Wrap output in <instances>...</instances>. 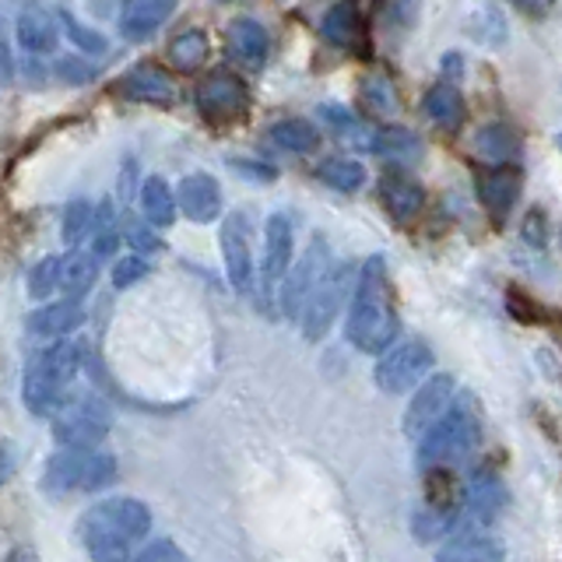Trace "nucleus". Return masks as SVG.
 I'll return each mask as SVG.
<instances>
[{"mask_svg":"<svg viewBox=\"0 0 562 562\" xmlns=\"http://www.w3.org/2000/svg\"><path fill=\"white\" fill-rule=\"evenodd\" d=\"M148 531L151 514L137 499H102L78 520V538L92 562L134 559V549L148 538Z\"/></svg>","mask_w":562,"mask_h":562,"instance_id":"obj_1","label":"nucleus"},{"mask_svg":"<svg viewBox=\"0 0 562 562\" xmlns=\"http://www.w3.org/2000/svg\"><path fill=\"white\" fill-rule=\"evenodd\" d=\"M397 334V310L391 292V274H386L383 257H369L356 278V292H351L348 306V341L359 351L380 356V351L394 341Z\"/></svg>","mask_w":562,"mask_h":562,"instance_id":"obj_2","label":"nucleus"},{"mask_svg":"<svg viewBox=\"0 0 562 562\" xmlns=\"http://www.w3.org/2000/svg\"><path fill=\"white\" fill-rule=\"evenodd\" d=\"M482 439V412L479 401L471 394L457 397L447 415L436 422V426L422 436L418 447V464L429 471H447L450 464H457L461 457H468Z\"/></svg>","mask_w":562,"mask_h":562,"instance_id":"obj_3","label":"nucleus"},{"mask_svg":"<svg viewBox=\"0 0 562 562\" xmlns=\"http://www.w3.org/2000/svg\"><path fill=\"white\" fill-rule=\"evenodd\" d=\"M78 366H81V356H78L75 341H57V345L43 348L40 356L29 362L25 383H22L29 412L57 418L67 408L64 401H67L70 383L78 376Z\"/></svg>","mask_w":562,"mask_h":562,"instance_id":"obj_4","label":"nucleus"},{"mask_svg":"<svg viewBox=\"0 0 562 562\" xmlns=\"http://www.w3.org/2000/svg\"><path fill=\"white\" fill-rule=\"evenodd\" d=\"M113 479H116V461L110 453H99V450L64 447L60 453H53L49 464H46V488L49 492H70V488L95 492V488H105Z\"/></svg>","mask_w":562,"mask_h":562,"instance_id":"obj_5","label":"nucleus"},{"mask_svg":"<svg viewBox=\"0 0 562 562\" xmlns=\"http://www.w3.org/2000/svg\"><path fill=\"white\" fill-rule=\"evenodd\" d=\"M110 432V408L102 401H78L53 418V436L70 450H95Z\"/></svg>","mask_w":562,"mask_h":562,"instance_id":"obj_6","label":"nucleus"},{"mask_svg":"<svg viewBox=\"0 0 562 562\" xmlns=\"http://www.w3.org/2000/svg\"><path fill=\"white\" fill-rule=\"evenodd\" d=\"M351 274H356V268H351V263H338V268L327 271V278L310 295V303L303 310V334H306L310 341H321L324 334L330 330L334 316L341 313L348 289L356 285V278H351Z\"/></svg>","mask_w":562,"mask_h":562,"instance_id":"obj_7","label":"nucleus"},{"mask_svg":"<svg viewBox=\"0 0 562 562\" xmlns=\"http://www.w3.org/2000/svg\"><path fill=\"white\" fill-rule=\"evenodd\" d=\"M250 105V92L239 75L233 70H211V75L198 85V110L201 116H207L211 123H228V120H239Z\"/></svg>","mask_w":562,"mask_h":562,"instance_id":"obj_8","label":"nucleus"},{"mask_svg":"<svg viewBox=\"0 0 562 562\" xmlns=\"http://www.w3.org/2000/svg\"><path fill=\"white\" fill-rule=\"evenodd\" d=\"M334 268L330 263V250L324 239H313L310 250L299 257L295 271L281 281V306H285V316H303L310 295L316 292V285L327 278V271Z\"/></svg>","mask_w":562,"mask_h":562,"instance_id":"obj_9","label":"nucleus"},{"mask_svg":"<svg viewBox=\"0 0 562 562\" xmlns=\"http://www.w3.org/2000/svg\"><path fill=\"white\" fill-rule=\"evenodd\" d=\"M429 369H432V348L415 338L408 345H397L386 351V356L376 362L373 376L386 394H401V391H408V386H415Z\"/></svg>","mask_w":562,"mask_h":562,"instance_id":"obj_10","label":"nucleus"},{"mask_svg":"<svg viewBox=\"0 0 562 562\" xmlns=\"http://www.w3.org/2000/svg\"><path fill=\"white\" fill-rule=\"evenodd\" d=\"M292 260V222L285 215H271L268 233H263V263H260V299L271 303V292L285 281Z\"/></svg>","mask_w":562,"mask_h":562,"instance_id":"obj_11","label":"nucleus"},{"mask_svg":"<svg viewBox=\"0 0 562 562\" xmlns=\"http://www.w3.org/2000/svg\"><path fill=\"white\" fill-rule=\"evenodd\" d=\"M450 404H453V376H432L429 383H422L408 404V412H404V432L426 436L447 415Z\"/></svg>","mask_w":562,"mask_h":562,"instance_id":"obj_12","label":"nucleus"},{"mask_svg":"<svg viewBox=\"0 0 562 562\" xmlns=\"http://www.w3.org/2000/svg\"><path fill=\"white\" fill-rule=\"evenodd\" d=\"M222 254H225V271L228 281L236 289H246L254 278V246H250V222H246L243 211L228 215L222 222Z\"/></svg>","mask_w":562,"mask_h":562,"instance_id":"obj_13","label":"nucleus"},{"mask_svg":"<svg viewBox=\"0 0 562 562\" xmlns=\"http://www.w3.org/2000/svg\"><path fill=\"white\" fill-rule=\"evenodd\" d=\"M116 92L131 102H145V105H172L176 102V85L162 67L155 64H137L134 70L120 78Z\"/></svg>","mask_w":562,"mask_h":562,"instance_id":"obj_14","label":"nucleus"},{"mask_svg":"<svg viewBox=\"0 0 562 562\" xmlns=\"http://www.w3.org/2000/svg\"><path fill=\"white\" fill-rule=\"evenodd\" d=\"M176 207H180L190 222H215L222 211V190L215 183V176H207V172L183 176L180 187H176Z\"/></svg>","mask_w":562,"mask_h":562,"instance_id":"obj_15","label":"nucleus"},{"mask_svg":"<svg viewBox=\"0 0 562 562\" xmlns=\"http://www.w3.org/2000/svg\"><path fill=\"white\" fill-rule=\"evenodd\" d=\"M479 198H482L488 215L496 222H503L520 198V169L517 166H496V169L479 172Z\"/></svg>","mask_w":562,"mask_h":562,"instance_id":"obj_16","label":"nucleus"},{"mask_svg":"<svg viewBox=\"0 0 562 562\" xmlns=\"http://www.w3.org/2000/svg\"><path fill=\"white\" fill-rule=\"evenodd\" d=\"M60 40V18L46 4H29L22 14H18V43L29 53V57H40V53H49Z\"/></svg>","mask_w":562,"mask_h":562,"instance_id":"obj_17","label":"nucleus"},{"mask_svg":"<svg viewBox=\"0 0 562 562\" xmlns=\"http://www.w3.org/2000/svg\"><path fill=\"white\" fill-rule=\"evenodd\" d=\"M172 11H176L172 0H131V4H123V11H120L123 40H131V43L151 40V35L166 25V18Z\"/></svg>","mask_w":562,"mask_h":562,"instance_id":"obj_18","label":"nucleus"},{"mask_svg":"<svg viewBox=\"0 0 562 562\" xmlns=\"http://www.w3.org/2000/svg\"><path fill=\"white\" fill-rule=\"evenodd\" d=\"M380 201L386 207V215H391L394 222H412L422 204H426V193H422V187L412 180V176L404 172H386L380 180Z\"/></svg>","mask_w":562,"mask_h":562,"instance_id":"obj_19","label":"nucleus"},{"mask_svg":"<svg viewBox=\"0 0 562 562\" xmlns=\"http://www.w3.org/2000/svg\"><path fill=\"white\" fill-rule=\"evenodd\" d=\"M225 46L239 64L260 67L263 60H268L271 40H268V29H263L260 22H254V18H236L225 32Z\"/></svg>","mask_w":562,"mask_h":562,"instance_id":"obj_20","label":"nucleus"},{"mask_svg":"<svg viewBox=\"0 0 562 562\" xmlns=\"http://www.w3.org/2000/svg\"><path fill=\"white\" fill-rule=\"evenodd\" d=\"M85 321L81 299H64V303H49L40 306L29 316V330L43 334V338H60V334H70Z\"/></svg>","mask_w":562,"mask_h":562,"instance_id":"obj_21","label":"nucleus"},{"mask_svg":"<svg viewBox=\"0 0 562 562\" xmlns=\"http://www.w3.org/2000/svg\"><path fill=\"white\" fill-rule=\"evenodd\" d=\"M422 110H426V116L436 123L439 131H457L464 123V95L457 92L453 85L439 81V85H432L429 92H426Z\"/></svg>","mask_w":562,"mask_h":562,"instance_id":"obj_22","label":"nucleus"},{"mask_svg":"<svg viewBox=\"0 0 562 562\" xmlns=\"http://www.w3.org/2000/svg\"><path fill=\"white\" fill-rule=\"evenodd\" d=\"M99 257L92 250H75L60 260V292L64 299H81L99 278Z\"/></svg>","mask_w":562,"mask_h":562,"instance_id":"obj_23","label":"nucleus"},{"mask_svg":"<svg viewBox=\"0 0 562 562\" xmlns=\"http://www.w3.org/2000/svg\"><path fill=\"white\" fill-rule=\"evenodd\" d=\"M474 151H479L485 162L496 166H514V158L520 155V137L514 127L506 123H492V127H482L479 137H474Z\"/></svg>","mask_w":562,"mask_h":562,"instance_id":"obj_24","label":"nucleus"},{"mask_svg":"<svg viewBox=\"0 0 562 562\" xmlns=\"http://www.w3.org/2000/svg\"><path fill=\"white\" fill-rule=\"evenodd\" d=\"M503 541L492 535H464L450 541L447 549H439L436 562H499Z\"/></svg>","mask_w":562,"mask_h":562,"instance_id":"obj_25","label":"nucleus"},{"mask_svg":"<svg viewBox=\"0 0 562 562\" xmlns=\"http://www.w3.org/2000/svg\"><path fill=\"white\" fill-rule=\"evenodd\" d=\"M464 503H468V517H471L474 524L496 520V514L503 509V485H499V479H492L488 471H482L479 479H474V482L468 485Z\"/></svg>","mask_w":562,"mask_h":562,"instance_id":"obj_26","label":"nucleus"},{"mask_svg":"<svg viewBox=\"0 0 562 562\" xmlns=\"http://www.w3.org/2000/svg\"><path fill=\"white\" fill-rule=\"evenodd\" d=\"M140 211H145V222L151 228H166L176 222V193L162 176H151V180L140 183Z\"/></svg>","mask_w":562,"mask_h":562,"instance_id":"obj_27","label":"nucleus"},{"mask_svg":"<svg viewBox=\"0 0 562 562\" xmlns=\"http://www.w3.org/2000/svg\"><path fill=\"white\" fill-rule=\"evenodd\" d=\"M207 53H211L207 49V35L201 29H187L169 43V64L180 70V75H193V70L204 67Z\"/></svg>","mask_w":562,"mask_h":562,"instance_id":"obj_28","label":"nucleus"},{"mask_svg":"<svg viewBox=\"0 0 562 562\" xmlns=\"http://www.w3.org/2000/svg\"><path fill=\"white\" fill-rule=\"evenodd\" d=\"M369 148H373L376 155H383V158H391V162H397V166L422 158V140L412 131H404V127H383L380 134H373Z\"/></svg>","mask_w":562,"mask_h":562,"instance_id":"obj_29","label":"nucleus"},{"mask_svg":"<svg viewBox=\"0 0 562 562\" xmlns=\"http://www.w3.org/2000/svg\"><path fill=\"white\" fill-rule=\"evenodd\" d=\"M324 35L327 43L341 46V49H356L362 43V22L351 4H334L324 18Z\"/></svg>","mask_w":562,"mask_h":562,"instance_id":"obj_30","label":"nucleus"},{"mask_svg":"<svg viewBox=\"0 0 562 562\" xmlns=\"http://www.w3.org/2000/svg\"><path fill=\"white\" fill-rule=\"evenodd\" d=\"M271 137L278 148L295 151V155H310V151H316V145H321V134H316V127L306 120H281L271 127Z\"/></svg>","mask_w":562,"mask_h":562,"instance_id":"obj_31","label":"nucleus"},{"mask_svg":"<svg viewBox=\"0 0 562 562\" xmlns=\"http://www.w3.org/2000/svg\"><path fill=\"white\" fill-rule=\"evenodd\" d=\"M316 176L334 187V190H341V193H351V190H359L366 183V169L359 162H351V158H327V162L316 169Z\"/></svg>","mask_w":562,"mask_h":562,"instance_id":"obj_32","label":"nucleus"},{"mask_svg":"<svg viewBox=\"0 0 562 562\" xmlns=\"http://www.w3.org/2000/svg\"><path fill=\"white\" fill-rule=\"evenodd\" d=\"M359 99H362L366 110L376 113V116H386V113L397 110V92L386 78H366L359 88Z\"/></svg>","mask_w":562,"mask_h":562,"instance_id":"obj_33","label":"nucleus"},{"mask_svg":"<svg viewBox=\"0 0 562 562\" xmlns=\"http://www.w3.org/2000/svg\"><path fill=\"white\" fill-rule=\"evenodd\" d=\"M92 233H95V211H92V204L75 201V204L67 207V215H64V243L78 246L85 236H92Z\"/></svg>","mask_w":562,"mask_h":562,"instance_id":"obj_34","label":"nucleus"},{"mask_svg":"<svg viewBox=\"0 0 562 562\" xmlns=\"http://www.w3.org/2000/svg\"><path fill=\"white\" fill-rule=\"evenodd\" d=\"M321 113L330 123V131L338 134L341 140H348V145H369V140H366V127L351 113H345L341 105H324Z\"/></svg>","mask_w":562,"mask_h":562,"instance_id":"obj_35","label":"nucleus"},{"mask_svg":"<svg viewBox=\"0 0 562 562\" xmlns=\"http://www.w3.org/2000/svg\"><path fill=\"white\" fill-rule=\"evenodd\" d=\"M60 260L64 257H46L40 268H32V274H29L32 299H46L53 289H60Z\"/></svg>","mask_w":562,"mask_h":562,"instance_id":"obj_36","label":"nucleus"},{"mask_svg":"<svg viewBox=\"0 0 562 562\" xmlns=\"http://www.w3.org/2000/svg\"><path fill=\"white\" fill-rule=\"evenodd\" d=\"M140 278H148V260L145 257H120L113 263V285L116 289H131Z\"/></svg>","mask_w":562,"mask_h":562,"instance_id":"obj_37","label":"nucleus"},{"mask_svg":"<svg viewBox=\"0 0 562 562\" xmlns=\"http://www.w3.org/2000/svg\"><path fill=\"white\" fill-rule=\"evenodd\" d=\"M64 32L70 35V40H75L85 53H105V40L99 32H92V29H85L81 22H75V18H70L67 11H64Z\"/></svg>","mask_w":562,"mask_h":562,"instance_id":"obj_38","label":"nucleus"},{"mask_svg":"<svg viewBox=\"0 0 562 562\" xmlns=\"http://www.w3.org/2000/svg\"><path fill=\"white\" fill-rule=\"evenodd\" d=\"M137 562H187V552L172 541H151L137 552Z\"/></svg>","mask_w":562,"mask_h":562,"instance_id":"obj_39","label":"nucleus"},{"mask_svg":"<svg viewBox=\"0 0 562 562\" xmlns=\"http://www.w3.org/2000/svg\"><path fill=\"white\" fill-rule=\"evenodd\" d=\"M127 239H131V246H134V250H158V246H162V243H158V236L151 233V225L148 222H140V225H131V233H127Z\"/></svg>","mask_w":562,"mask_h":562,"instance_id":"obj_40","label":"nucleus"},{"mask_svg":"<svg viewBox=\"0 0 562 562\" xmlns=\"http://www.w3.org/2000/svg\"><path fill=\"white\" fill-rule=\"evenodd\" d=\"M57 75H60L64 81H70V85H78V81H85L88 75H92V67L81 64V60H75V57H67V60L57 64Z\"/></svg>","mask_w":562,"mask_h":562,"instance_id":"obj_41","label":"nucleus"},{"mask_svg":"<svg viewBox=\"0 0 562 562\" xmlns=\"http://www.w3.org/2000/svg\"><path fill=\"white\" fill-rule=\"evenodd\" d=\"M11 81V57H8V46L0 43V85Z\"/></svg>","mask_w":562,"mask_h":562,"instance_id":"obj_42","label":"nucleus"}]
</instances>
